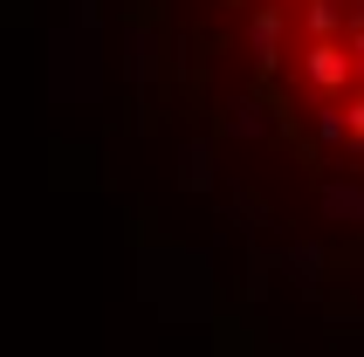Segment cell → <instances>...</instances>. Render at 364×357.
Masks as SVG:
<instances>
[{
  "instance_id": "obj_1",
  "label": "cell",
  "mask_w": 364,
  "mask_h": 357,
  "mask_svg": "<svg viewBox=\"0 0 364 357\" xmlns=\"http://www.w3.org/2000/svg\"><path fill=\"white\" fill-rule=\"evenodd\" d=\"M255 76L262 124L364 199V0H213Z\"/></svg>"
}]
</instances>
